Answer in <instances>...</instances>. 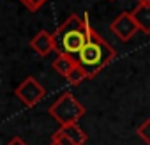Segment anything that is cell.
I'll use <instances>...</instances> for the list:
<instances>
[{"mask_svg":"<svg viewBox=\"0 0 150 145\" xmlns=\"http://www.w3.org/2000/svg\"><path fill=\"white\" fill-rule=\"evenodd\" d=\"M92 25L88 23V16L85 14V20L78 14H71L55 32V44L58 53H65L71 57H78V53L83 50V46L88 41Z\"/></svg>","mask_w":150,"mask_h":145,"instance_id":"6da1fadb","label":"cell"},{"mask_svg":"<svg viewBox=\"0 0 150 145\" xmlns=\"http://www.w3.org/2000/svg\"><path fill=\"white\" fill-rule=\"evenodd\" d=\"M117 57V51L113 46H110L94 28H90V34H88V41L87 44L83 46V50L78 53L76 60L78 64L85 69L87 76L88 78H94L97 76L99 72Z\"/></svg>","mask_w":150,"mask_h":145,"instance_id":"7a4b0ae2","label":"cell"},{"mask_svg":"<svg viewBox=\"0 0 150 145\" xmlns=\"http://www.w3.org/2000/svg\"><path fill=\"white\" fill-rule=\"evenodd\" d=\"M48 113L62 126H69V124H76L83 115H85V106L74 97L71 92H64L50 108Z\"/></svg>","mask_w":150,"mask_h":145,"instance_id":"3957f363","label":"cell"},{"mask_svg":"<svg viewBox=\"0 0 150 145\" xmlns=\"http://www.w3.org/2000/svg\"><path fill=\"white\" fill-rule=\"evenodd\" d=\"M14 96L28 108L35 106L44 96H46V89L34 78V76H28L25 78L14 90Z\"/></svg>","mask_w":150,"mask_h":145,"instance_id":"277c9868","label":"cell"},{"mask_svg":"<svg viewBox=\"0 0 150 145\" xmlns=\"http://www.w3.org/2000/svg\"><path fill=\"white\" fill-rule=\"evenodd\" d=\"M110 30H111L122 43H127V41L139 30V27H138V23H136L132 13H131V11H125V13H120V14L111 21Z\"/></svg>","mask_w":150,"mask_h":145,"instance_id":"5b68a950","label":"cell"},{"mask_svg":"<svg viewBox=\"0 0 150 145\" xmlns=\"http://www.w3.org/2000/svg\"><path fill=\"white\" fill-rule=\"evenodd\" d=\"M30 48H32L37 55L46 57V55H50L51 51H57L55 36H53L51 32H48V30H39V32L32 37Z\"/></svg>","mask_w":150,"mask_h":145,"instance_id":"8992f818","label":"cell"},{"mask_svg":"<svg viewBox=\"0 0 150 145\" xmlns=\"http://www.w3.org/2000/svg\"><path fill=\"white\" fill-rule=\"evenodd\" d=\"M76 65H78L76 57H71V55H65V53H58L57 58L53 60V69L64 78H67Z\"/></svg>","mask_w":150,"mask_h":145,"instance_id":"52a82bcc","label":"cell"},{"mask_svg":"<svg viewBox=\"0 0 150 145\" xmlns=\"http://www.w3.org/2000/svg\"><path fill=\"white\" fill-rule=\"evenodd\" d=\"M132 16L143 34H150V4H138L132 11Z\"/></svg>","mask_w":150,"mask_h":145,"instance_id":"ba28073f","label":"cell"},{"mask_svg":"<svg viewBox=\"0 0 150 145\" xmlns=\"http://www.w3.org/2000/svg\"><path fill=\"white\" fill-rule=\"evenodd\" d=\"M62 133H65L76 145H85L87 143V134L83 133V129L78 124H69V126H62L60 127Z\"/></svg>","mask_w":150,"mask_h":145,"instance_id":"9c48e42d","label":"cell"},{"mask_svg":"<svg viewBox=\"0 0 150 145\" xmlns=\"http://www.w3.org/2000/svg\"><path fill=\"white\" fill-rule=\"evenodd\" d=\"M87 78H88V76H87L85 69L78 64L76 67L72 69V72H71V75H69L65 80H67V83H69V85H80V83H81V82H85Z\"/></svg>","mask_w":150,"mask_h":145,"instance_id":"30bf717a","label":"cell"},{"mask_svg":"<svg viewBox=\"0 0 150 145\" xmlns=\"http://www.w3.org/2000/svg\"><path fill=\"white\" fill-rule=\"evenodd\" d=\"M136 134H138V138H139L141 141H145L146 145H150V119H145V120L138 126Z\"/></svg>","mask_w":150,"mask_h":145,"instance_id":"8fae6325","label":"cell"},{"mask_svg":"<svg viewBox=\"0 0 150 145\" xmlns=\"http://www.w3.org/2000/svg\"><path fill=\"white\" fill-rule=\"evenodd\" d=\"M51 141H55L57 145H76V143H74V141H72V140H71V138L65 134V133H62L60 129L53 133V136H51Z\"/></svg>","mask_w":150,"mask_h":145,"instance_id":"7c38bea8","label":"cell"},{"mask_svg":"<svg viewBox=\"0 0 150 145\" xmlns=\"http://www.w3.org/2000/svg\"><path fill=\"white\" fill-rule=\"evenodd\" d=\"M23 2V6L28 9V11H32V13H35V11H39L48 0H21Z\"/></svg>","mask_w":150,"mask_h":145,"instance_id":"4fadbf2b","label":"cell"},{"mask_svg":"<svg viewBox=\"0 0 150 145\" xmlns=\"http://www.w3.org/2000/svg\"><path fill=\"white\" fill-rule=\"evenodd\" d=\"M6 145H28V143H25L23 141V138H20V136H14V138H11Z\"/></svg>","mask_w":150,"mask_h":145,"instance_id":"5bb4252c","label":"cell"},{"mask_svg":"<svg viewBox=\"0 0 150 145\" xmlns=\"http://www.w3.org/2000/svg\"><path fill=\"white\" fill-rule=\"evenodd\" d=\"M50 145H57V143H55V141H51V143H50Z\"/></svg>","mask_w":150,"mask_h":145,"instance_id":"9a60e30c","label":"cell"}]
</instances>
